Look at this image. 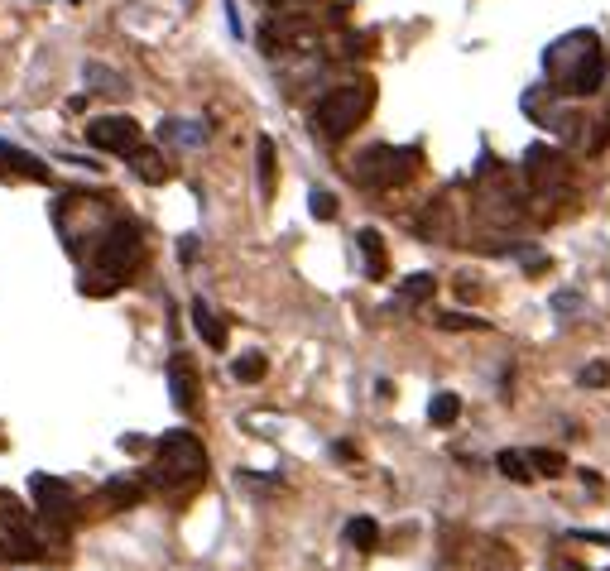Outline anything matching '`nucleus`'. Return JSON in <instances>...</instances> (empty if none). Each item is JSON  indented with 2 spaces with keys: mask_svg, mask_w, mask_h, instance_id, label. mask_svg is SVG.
Wrapping results in <instances>:
<instances>
[{
  "mask_svg": "<svg viewBox=\"0 0 610 571\" xmlns=\"http://www.w3.org/2000/svg\"><path fill=\"white\" fill-rule=\"evenodd\" d=\"M265 356H245V360H236V380L241 384H255V380H265Z\"/></svg>",
  "mask_w": 610,
  "mask_h": 571,
  "instance_id": "nucleus-22",
  "label": "nucleus"
},
{
  "mask_svg": "<svg viewBox=\"0 0 610 571\" xmlns=\"http://www.w3.org/2000/svg\"><path fill=\"white\" fill-rule=\"evenodd\" d=\"M346 543L361 548V552L380 548V528H375V519H351V524H346Z\"/></svg>",
  "mask_w": 610,
  "mask_h": 571,
  "instance_id": "nucleus-16",
  "label": "nucleus"
},
{
  "mask_svg": "<svg viewBox=\"0 0 610 571\" xmlns=\"http://www.w3.org/2000/svg\"><path fill=\"white\" fill-rule=\"evenodd\" d=\"M447 332H486V322L481 317H466V312H447V317H438Z\"/></svg>",
  "mask_w": 610,
  "mask_h": 571,
  "instance_id": "nucleus-23",
  "label": "nucleus"
},
{
  "mask_svg": "<svg viewBox=\"0 0 610 571\" xmlns=\"http://www.w3.org/2000/svg\"><path fill=\"white\" fill-rule=\"evenodd\" d=\"M5 552L20 557V562L39 557V533L25 524V514H5Z\"/></svg>",
  "mask_w": 610,
  "mask_h": 571,
  "instance_id": "nucleus-11",
  "label": "nucleus"
},
{
  "mask_svg": "<svg viewBox=\"0 0 610 571\" xmlns=\"http://www.w3.org/2000/svg\"><path fill=\"white\" fill-rule=\"evenodd\" d=\"M414 164L418 154L414 149H394V144H375L366 149L356 164H351V178L361 183V188H399V183H409L414 178Z\"/></svg>",
  "mask_w": 610,
  "mask_h": 571,
  "instance_id": "nucleus-5",
  "label": "nucleus"
},
{
  "mask_svg": "<svg viewBox=\"0 0 610 571\" xmlns=\"http://www.w3.org/2000/svg\"><path fill=\"white\" fill-rule=\"evenodd\" d=\"M529 466H538L543 476H562V471H567L562 452H534V456H529Z\"/></svg>",
  "mask_w": 610,
  "mask_h": 571,
  "instance_id": "nucleus-24",
  "label": "nucleus"
},
{
  "mask_svg": "<svg viewBox=\"0 0 610 571\" xmlns=\"http://www.w3.org/2000/svg\"><path fill=\"white\" fill-rule=\"evenodd\" d=\"M548 68L558 72V82L572 96H591L606 77V53L596 48V34H572L548 53Z\"/></svg>",
  "mask_w": 610,
  "mask_h": 571,
  "instance_id": "nucleus-2",
  "label": "nucleus"
},
{
  "mask_svg": "<svg viewBox=\"0 0 610 571\" xmlns=\"http://www.w3.org/2000/svg\"><path fill=\"white\" fill-rule=\"evenodd\" d=\"M457 413H462V399H457V394H433V404H428V423H433V428H452V423H457Z\"/></svg>",
  "mask_w": 610,
  "mask_h": 571,
  "instance_id": "nucleus-15",
  "label": "nucleus"
},
{
  "mask_svg": "<svg viewBox=\"0 0 610 571\" xmlns=\"http://www.w3.org/2000/svg\"><path fill=\"white\" fill-rule=\"evenodd\" d=\"M202 476H207V452H202V442L183 428L164 432L159 447H154V461H149V471H145L149 485H159V490H188V485H197Z\"/></svg>",
  "mask_w": 610,
  "mask_h": 571,
  "instance_id": "nucleus-1",
  "label": "nucleus"
},
{
  "mask_svg": "<svg viewBox=\"0 0 610 571\" xmlns=\"http://www.w3.org/2000/svg\"><path fill=\"white\" fill-rule=\"evenodd\" d=\"M0 173H15V178H29V183H44L49 178V168L39 164L29 149H20V144L0 140Z\"/></svg>",
  "mask_w": 610,
  "mask_h": 571,
  "instance_id": "nucleus-10",
  "label": "nucleus"
},
{
  "mask_svg": "<svg viewBox=\"0 0 610 571\" xmlns=\"http://www.w3.org/2000/svg\"><path fill=\"white\" fill-rule=\"evenodd\" d=\"M524 178H529V188L534 192H558L562 183H567V164H562L558 149L534 144V149L524 154Z\"/></svg>",
  "mask_w": 610,
  "mask_h": 571,
  "instance_id": "nucleus-9",
  "label": "nucleus"
},
{
  "mask_svg": "<svg viewBox=\"0 0 610 571\" xmlns=\"http://www.w3.org/2000/svg\"><path fill=\"white\" fill-rule=\"evenodd\" d=\"M582 384H606V365H586V370H582Z\"/></svg>",
  "mask_w": 610,
  "mask_h": 571,
  "instance_id": "nucleus-26",
  "label": "nucleus"
},
{
  "mask_svg": "<svg viewBox=\"0 0 610 571\" xmlns=\"http://www.w3.org/2000/svg\"><path fill=\"white\" fill-rule=\"evenodd\" d=\"M183 5H193V0H183Z\"/></svg>",
  "mask_w": 610,
  "mask_h": 571,
  "instance_id": "nucleus-28",
  "label": "nucleus"
},
{
  "mask_svg": "<svg viewBox=\"0 0 610 571\" xmlns=\"http://www.w3.org/2000/svg\"><path fill=\"white\" fill-rule=\"evenodd\" d=\"M370 106H375V82H366V77L361 82H342V87H332L318 101L313 130H318L322 140H342V135H351L370 116Z\"/></svg>",
  "mask_w": 610,
  "mask_h": 571,
  "instance_id": "nucleus-3",
  "label": "nucleus"
},
{
  "mask_svg": "<svg viewBox=\"0 0 610 571\" xmlns=\"http://www.w3.org/2000/svg\"><path fill=\"white\" fill-rule=\"evenodd\" d=\"M433 288H438L433 274H414V279H404L399 298H404V303H428V298H433Z\"/></svg>",
  "mask_w": 610,
  "mask_h": 571,
  "instance_id": "nucleus-19",
  "label": "nucleus"
},
{
  "mask_svg": "<svg viewBox=\"0 0 610 571\" xmlns=\"http://www.w3.org/2000/svg\"><path fill=\"white\" fill-rule=\"evenodd\" d=\"M82 130H87V144L106 149V154H135L140 149V125L130 116H97L87 120Z\"/></svg>",
  "mask_w": 610,
  "mask_h": 571,
  "instance_id": "nucleus-6",
  "label": "nucleus"
},
{
  "mask_svg": "<svg viewBox=\"0 0 610 571\" xmlns=\"http://www.w3.org/2000/svg\"><path fill=\"white\" fill-rule=\"evenodd\" d=\"M140 255H145V240H140V231L130 226V221H116L106 236L97 240V274L92 279H101L97 293H106V288H116L140 264Z\"/></svg>",
  "mask_w": 610,
  "mask_h": 571,
  "instance_id": "nucleus-4",
  "label": "nucleus"
},
{
  "mask_svg": "<svg viewBox=\"0 0 610 571\" xmlns=\"http://www.w3.org/2000/svg\"><path fill=\"white\" fill-rule=\"evenodd\" d=\"M193 327H197V336H202V341H207L212 351H226V327H221V317H217L212 308H207L202 298L193 303Z\"/></svg>",
  "mask_w": 610,
  "mask_h": 571,
  "instance_id": "nucleus-13",
  "label": "nucleus"
},
{
  "mask_svg": "<svg viewBox=\"0 0 610 571\" xmlns=\"http://www.w3.org/2000/svg\"><path fill=\"white\" fill-rule=\"evenodd\" d=\"M260 192H274V140H260Z\"/></svg>",
  "mask_w": 610,
  "mask_h": 571,
  "instance_id": "nucleus-20",
  "label": "nucleus"
},
{
  "mask_svg": "<svg viewBox=\"0 0 610 571\" xmlns=\"http://www.w3.org/2000/svg\"><path fill=\"white\" fill-rule=\"evenodd\" d=\"M130 159H135V173H140L145 183H164V178H169V164H164L154 149H135Z\"/></svg>",
  "mask_w": 610,
  "mask_h": 571,
  "instance_id": "nucleus-17",
  "label": "nucleus"
},
{
  "mask_svg": "<svg viewBox=\"0 0 610 571\" xmlns=\"http://www.w3.org/2000/svg\"><path fill=\"white\" fill-rule=\"evenodd\" d=\"M106 500L116 504V509H125V504H140V485H125V480H111V485H106Z\"/></svg>",
  "mask_w": 610,
  "mask_h": 571,
  "instance_id": "nucleus-21",
  "label": "nucleus"
},
{
  "mask_svg": "<svg viewBox=\"0 0 610 571\" xmlns=\"http://www.w3.org/2000/svg\"><path fill=\"white\" fill-rule=\"evenodd\" d=\"M169 394H173V408H183V413L197 404V375L183 356H173V365H169Z\"/></svg>",
  "mask_w": 610,
  "mask_h": 571,
  "instance_id": "nucleus-12",
  "label": "nucleus"
},
{
  "mask_svg": "<svg viewBox=\"0 0 610 571\" xmlns=\"http://www.w3.org/2000/svg\"><path fill=\"white\" fill-rule=\"evenodd\" d=\"M29 490H34V500H39V514H44V519H53V524H63V528L77 519V495L63 485V480L34 476L29 480Z\"/></svg>",
  "mask_w": 610,
  "mask_h": 571,
  "instance_id": "nucleus-8",
  "label": "nucleus"
},
{
  "mask_svg": "<svg viewBox=\"0 0 610 571\" xmlns=\"http://www.w3.org/2000/svg\"><path fill=\"white\" fill-rule=\"evenodd\" d=\"M308 202H313V216H318V221H332V216H337V197H332V192H313Z\"/></svg>",
  "mask_w": 610,
  "mask_h": 571,
  "instance_id": "nucleus-25",
  "label": "nucleus"
},
{
  "mask_svg": "<svg viewBox=\"0 0 610 571\" xmlns=\"http://www.w3.org/2000/svg\"><path fill=\"white\" fill-rule=\"evenodd\" d=\"M495 466H500L514 485H529V480H534V471H529V456H519V452H500V456H495Z\"/></svg>",
  "mask_w": 610,
  "mask_h": 571,
  "instance_id": "nucleus-18",
  "label": "nucleus"
},
{
  "mask_svg": "<svg viewBox=\"0 0 610 571\" xmlns=\"http://www.w3.org/2000/svg\"><path fill=\"white\" fill-rule=\"evenodd\" d=\"M361 255H366V274L370 279H385V245H380V231H361L356 236Z\"/></svg>",
  "mask_w": 610,
  "mask_h": 571,
  "instance_id": "nucleus-14",
  "label": "nucleus"
},
{
  "mask_svg": "<svg viewBox=\"0 0 610 571\" xmlns=\"http://www.w3.org/2000/svg\"><path fill=\"white\" fill-rule=\"evenodd\" d=\"M610 140V116L601 120V130H596V135H591V144H586V149H591V154H596V149H601V144Z\"/></svg>",
  "mask_w": 610,
  "mask_h": 571,
  "instance_id": "nucleus-27",
  "label": "nucleus"
},
{
  "mask_svg": "<svg viewBox=\"0 0 610 571\" xmlns=\"http://www.w3.org/2000/svg\"><path fill=\"white\" fill-rule=\"evenodd\" d=\"M313 39H318V24L303 20V15H279V20H269L265 29H260L265 53H293V48L313 44Z\"/></svg>",
  "mask_w": 610,
  "mask_h": 571,
  "instance_id": "nucleus-7",
  "label": "nucleus"
}]
</instances>
